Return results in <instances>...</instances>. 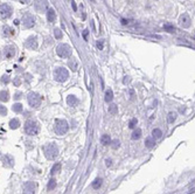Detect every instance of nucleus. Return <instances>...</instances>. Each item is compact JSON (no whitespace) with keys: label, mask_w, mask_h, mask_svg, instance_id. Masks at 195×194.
<instances>
[{"label":"nucleus","mask_w":195,"mask_h":194,"mask_svg":"<svg viewBox=\"0 0 195 194\" xmlns=\"http://www.w3.org/2000/svg\"><path fill=\"white\" fill-rule=\"evenodd\" d=\"M43 152H44V156H46L48 159L53 160L58 156V148H57L56 144L49 143V144H47L46 146L43 147Z\"/></svg>","instance_id":"f257e3e1"},{"label":"nucleus","mask_w":195,"mask_h":194,"mask_svg":"<svg viewBox=\"0 0 195 194\" xmlns=\"http://www.w3.org/2000/svg\"><path fill=\"white\" fill-rule=\"evenodd\" d=\"M40 131V128H39V124L38 122L33 121V119H29L25 123V132L29 136H35L38 135Z\"/></svg>","instance_id":"f03ea898"},{"label":"nucleus","mask_w":195,"mask_h":194,"mask_svg":"<svg viewBox=\"0 0 195 194\" xmlns=\"http://www.w3.org/2000/svg\"><path fill=\"white\" fill-rule=\"evenodd\" d=\"M68 129H69V125H68V123L64 121V119H56L55 121L54 131H55L56 135H60V136L64 135V133H67Z\"/></svg>","instance_id":"7ed1b4c3"},{"label":"nucleus","mask_w":195,"mask_h":194,"mask_svg":"<svg viewBox=\"0 0 195 194\" xmlns=\"http://www.w3.org/2000/svg\"><path fill=\"white\" fill-rule=\"evenodd\" d=\"M69 77V72L67 69L62 68V67H58L55 69L54 71V79L57 81V82H64L67 81Z\"/></svg>","instance_id":"20e7f679"},{"label":"nucleus","mask_w":195,"mask_h":194,"mask_svg":"<svg viewBox=\"0 0 195 194\" xmlns=\"http://www.w3.org/2000/svg\"><path fill=\"white\" fill-rule=\"evenodd\" d=\"M27 101H28V104L32 108H39L41 105L42 97L36 93H29L28 96H27Z\"/></svg>","instance_id":"39448f33"},{"label":"nucleus","mask_w":195,"mask_h":194,"mask_svg":"<svg viewBox=\"0 0 195 194\" xmlns=\"http://www.w3.org/2000/svg\"><path fill=\"white\" fill-rule=\"evenodd\" d=\"M56 53H57V55H58L60 57L66 58V57H69V56L71 55V48H70L69 44L62 43V44H58V46H57Z\"/></svg>","instance_id":"423d86ee"},{"label":"nucleus","mask_w":195,"mask_h":194,"mask_svg":"<svg viewBox=\"0 0 195 194\" xmlns=\"http://www.w3.org/2000/svg\"><path fill=\"white\" fill-rule=\"evenodd\" d=\"M21 22H22V25H23L25 28H32V27L35 25V18L33 17V14L26 12L23 15H22Z\"/></svg>","instance_id":"0eeeda50"},{"label":"nucleus","mask_w":195,"mask_h":194,"mask_svg":"<svg viewBox=\"0 0 195 194\" xmlns=\"http://www.w3.org/2000/svg\"><path fill=\"white\" fill-rule=\"evenodd\" d=\"M13 13V8L8 5V4H3L0 5V19L6 20L8 19Z\"/></svg>","instance_id":"6e6552de"},{"label":"nucleus","mask_w":195,"mask_h":194,"mask_svg":"<svg viewBox=\"0 0 195 194\" xmlns=\"http://www.w3.org/2000/svg\"><path fill=\"white\" fill-rule=\"evenodd\" d=\"M36 188H38V185L34 181H27L23 185L22 193L23 194H35L36 193Z\"/></svg>","instance_id":"1a4fd4ad"},{"label":"nucleus","mask_w":195,"mask_h":194,"mask_svg":"<svg viewBox=\"0 0 195 194\" xmlns=\"http://www.w3.org/2000/svg\"><path fill=\"white\" fill-rule=\"evenodd\" d=\"M39 46L38 43V38L36 36H29L26 41H25V47L27 49H31V50H35Z\"/></svg>","instance_id":"9d476101"},{"label":"nucleus","mask_w":195,"mask_h":194,"mask_svg":"<svg viewBox=\"0 0 195 194\" xmlns=\"http://www.w3.org/2000/svg\"><path fill=\"white\" fill-rule=\"evenodd\" d=\"M179 23H180V26L181 27H184V28H188V27H190V23H192V20H190V17L188 15V14H182L181 17L179 18Z\"/></svg>","instance_id":"9b49d317"},{"label":"nucleus","mask_w":195,"mask_h":194,"mask_svg":"<svg viewBox=\"0 0 195 194\" xmlns=\"http://www.w3.org/2000/svg\"><path fill=\"white\" fill-rule=\"evenodd\" d=\"M15 54H17V47H14V46H6L4 48V56L6 58H12V57L15 56Z\"/></svg>","instance_id":"f8f14e48"},{"label":"nucleus","mask_w":195,"mask_h":194,"mask_svg":"<svg viewBox=\"0 0 195 194\" xmlns=\"http://www.w3.org/2000/svg\"><path fill=\"white\" fill-rule=\"evenodd\" d=\"M48 7V1L47 0H35V8L38 12L43 13Z\"/></svg>","instance_id":"ddd939ff"},{"label":"nucleus","mask_w":195,"mask_h":194,"mask_svg":"<svg viewBox=\"0 0 195 194\" xmlns=\"http://www.w3.org/2000/svg\"><path fill=\"white\" fill-rule=\"evenodd\" d=\"M1 160H3V165H4L5 167H13V165H14V159H13L12 156L6 154V156L3 157Z\"/></svg>","instance_id":"4468645a"},{"label":"nucleus","mask_w":195,"mask_h":194,"mask_svg":"<svg viewBox=\"0 0 195 194\" xmlns=\"http://www.w3.org/2000/svg\"><path fill=\"white\" fill-rule=\"evenodd\" d=\"M1 34H3V36H5V38H11V36L14 35V29L11 28L9 26L5 25V26H3V28H1Z\"/></svg>","instance_id":"2eb2a0df"},{"label":"nucleus","mask_w":195,"mask_h":194,"mask_svg":"<svg viewBox=\"0 0 195 194\" xmlns=\"http://www.w3.org/2000/svg\"><path fill=\"white\" fill-rule=\"evenodd\" d=\"M67 103L69 104L70 107H76V105H77V103H78V99H77V97H76V96L70 95V96H68V98H67Z\"/></svg>","instance_id":"dca6fc26"},{"label":"nucleus","mask_w":195,"mask_h":194,"mask_svg":"<svg viewBox=\"0 0 195 194\" xmlns=\"http://www.w3.org/2000/svg\"><path fill=\"white\" fill-rule=\"evenodd\" d=\"M47 19H48L49 22H54V21H55V19H56V13H55V11H54L53 8H49V9L47 11Z\"/></svg>","instance_id":"f3484780"},{"label":"nucleus","mask_w":195,"mask_h":194,"mask_svg":"<svg viewBox=\"0 0 195 194\" xmlns=\"http://www.w3.org/2000/svg\"><path fill=\"white\" fill-rule=\"evenodd\" d=\"M101 143H102V145H104V146L110 145V144H111V138H110V136H109V135H103V136L101 137Z\"/></svg>","instance_id":"a211bd4d"},{"label":"nucleus","mask_w":195,"mask_h":194,"mask_svg":"<svg viewBox=\"0 0 195 194\" xmlns=\"http://www.w3.org/2000/svg\"><path fill=\"white\" fill-rule=\"evenodd\" d=\"M154 144H155V139H154L153 137H147V138H146V140H145V146H146L147 148H152V147L154 146Z\"/></svg>","instance_id":"6ab92c4d"},{"label":"nucleus","mask_w":195,"mask_h":194,"mask_svg":"<svg viewBox=\"0 0 195 194\" xmlns=\"http://www.w3.org/2000/svg\"><path fill=\"white\" fill-rule=\"evenodd\" d=\"M20 126V121L18 118H13V119H11V122H9V128L11 129H13V130H15V129H18Z\"/></svg>","instance_id":"aec40b11"},{"label":"nucleus","mask_w":195,"mask_h":194,"mask_svg":"<svg viewBox=\"0 0 195 194\" xmlns=\"http://www.w3.org/2000/svg\"><path fill=\"white\" fill-rule=\"evenodd\" d=\"M0 101L1 102H8L9 101V93L7 90L0 91Z\"/></svg>","instance_id":"412c9836"},{"label":"nucleus","mask_w":195,"mask_h":194,"mask_svg":"<svg viewBox=\"0 0 195 194\" xmlns=\"http://www.w3.org/2000/svg\"><path fill=\"white\" fill-rule=\"evenodd\" d=\"M102 184H103V180L101 178H97V179H95V180L91 183V187L94 188V189H98L101 186H102Z\"/></svg>","instance_id":"4be33fe9"},{"label":"nucleus","mask_w":195,"mask_h":194,"mask_svg":"<svg viewBox=\"0 0 195 194\" xmlns=\"http://www.w3.org/2000/svg\"><path fill=\"white\" fill-rule=\"evenodd\" d=\"M105 102L107 103H110V102H112V99H113V91L111 90V89H109V90H107L105 91Z\"/></svg>","instance_id":"5701e85b"},{"label":"nucleus","mask_w":195,"mask_h":194,"mask_svg":"<svg viewBox=\"0 0 195 194\" xmlns=\"http://www.w3.org/2000/svg\"><path fill=\"white\" fill-rule=\"evenodd\" d=\"M164 29H165L166 32H168V33H174V32H175V27H174L172 23H170V22H167V23L164 25Z\"/></svg>","instance_id":"b1692460"},{"label":"nucleus","mask_w":195,"mask_h":194,"mask_svg":"<svg viewBox=\"0 0 195 194\" xmlns=\"http://www.w3.org/2000/svg\"><path fill=\"white\" fill-rule=\"evenodd\" d=\"M140 137H141V130H140V129L134 130L133 133H132V136H131V138H132L133 140H138Z\"/></svg>","instance_id":"393cba45"},{"label":"nucleus","mask_w":195,"mask_h":194,"mask_svg":"<svg viewBox=\"0 0 195 194\" xmlns=\"http://www.w3.org/2000/svg\"><path fill=\"white\" fill-rule=\"evenodd\" d=\"M161 136H162V132H161L160 129H154L152 131V137L154 139H159V138H161Z\"/></svg>","instance_id":"a878e982"},{"label":"nucleus","mask_w":195,"mask_h":194,"mask_svg":"<svg viewBox=\"0 0 195 194\" xmlns=\"http://www.w3.org/2000/svg\"><path fill=\"white\" fill-rule=\"evenodd\" d=\"M108 110H109V113H110V115H112V116H115V115H117V113H118V107L116 105V104H111Z\"/></svg>","instance_id":"bb28decb"},{"label":"nucleus","mask_w":195,"mask_h":194,"mask_svg":"<svg viewBox=\"0 0 195 194\" xmlns=\"http://www.w3.org/2000/svg\"><path fill=\"white\" fill-rule=\"evenodd\" d=\"M12 110H13L14 112H15V113L21 112V111H22V104H20V103H15V104H13Z\"/></svg>","instance_id":"cd10ccee"},{"label":"nucleus","mask_w":195,"mask_h":194,"mask_svg":"<svg viewBox=\"0 0 195 194\" xmlns=\"http://www.w3.org/2000/svg\"><path fill=\"white\" fill-rule=\"evenodd\" d=\"M60 170H61V164H60V162H56L55 165L52 167L50 173H52V174H56V173H58V172H60Z\"/></svg>","instance_id":"c85d7f7f"},{"label":"nucleus","mask_w":195,"mask_h":194,"mask_svg":"<svg viewBox=\"0 0 195 194\" xmlns=\"http://www.w3.org/2000/svg\"><path fill=\"white\" fill-rule=\"evenodd\" d=\"M175 119H176V113L175 112H170L168 116H167V122L170 124H172V123L175 122Z\"/></svg>","instance_id":"c756f323"},{"label":"nucleus","mask_w":195,"mask_h":194,"mask_svg":"<svg viewBox=\"0 0 195 194\" xmlns=\"http://www.w3.org/2000/svg\"><path fill=\"white\" fill-rule=\"evenodd\" d=\"M69 67L71 68V70L72 71H76L77 70V62H76V60H71V61H69Z\"/></svg>","instance_id":"7c9ffc66"},{"label":"nucleus","mask_w":195,"mask_h":194,"mask_svg":"<svg viewBox=\"0 0 195 194\" xmlns=\"http://www.w3.org/2000/svg\"><path fill=\"white\" fill-rule=\"evenodd\" d=\"M55 187H56V181L54 180V179H50L49 183H48V186H47L48 191H53Z\"/></svg>","instance_id":"2f4dec72"},{"label":"nucleus","mask_w":195,"mask_h":194,"mask_svg":"<svg viewBox=\"0 0 195 194\" xmlns=\"http://www.w3.org/2000/svg\"><path fill=\"white\" fill-rule=\"evenodd\" d=\"M137 123H138L137 118H132L130 121V123H129V128L130 129H134V128H136V125H137Z\"/></svg>","instance_id":"473e14b6"},{"label":"nucleus","mask_w":195,"mask_h":194,"mask_svg":"<svg viewBox=\"0 0 195 194\" xmlns=\"http://www.w3.org/2000/svg\"><path fill=\"white\" fill-rule=\"evenodd\" d=\"M54 35H55V38H56V39H58V40H60V39H62V36H63L62 32H61V31H60V29H58V28H56V29H55V31H54Z\"/></svg>","instance_id":"72a5a7b5"},{"label":"nucleus","mask_w":195,"mask_h":194,"mask_svg":"<svg viewBox=\"0 0 195 194\" xmlns=\"http://www.w3.org/2000/svg\"><path fill=\"white\" fill-rule=\"evenodd\" d=\"M7 115V109L3 104H0V116H6Z\"/></svg>","instance_id":"f704fd0d"},{"label":"nucleus","mask_w":195,"mask_h":194,"mask_svg":"<svg viewBox=\"0 0 195 194\" xmlns=\"http://www.w3.org/2000/svg\"><path fill=\"white\" fill-rule=\"evenodd\" d=\"M9 83V76L8 75H4L3 77H1V84H8Z\"/></svg>","instance_id":"c9c22d12"},{"label":"nucleus","mask_w":195,"mask_h":194,"mask_svg":"<svg viewBox=\"0 0 195 194\" xmlns=\"http://www.w3.org/2000/svg\"><path fill=\"white\" fill-rule=\"evenodd\" d=\"M96 46H97V48H98L99 50H102V49L104 48V40H98L97 43H96Z\"/></svg>","instance_id":"e433bc0d"},{"label":"nucleus","mask_w":195,"mask_h":194,"mask_svg":"<svg viewBox=\"0 0 195 194\" xmlns=\"http://www.w3.org/2000/svg\"><path fill=\"white\" fill-rule=\"evenodd\" d=\"M111 143H112V145H111V146H112V148H115V150H116V148H118V147H119V145H121V142H119L118 139H115V140H113V142H111Z\"/></svg>","instance_id":"4c0bfd02"},{"label":"nucleus","mask_w":195,"mask_h":194,"mask_svg":"<svg viewBox=\"0 0 195 194\" xmlns=\"http://www.w3.org/2000/svg\"><path fill=\"white\" fill-rule=\"evenodd\" d=\"M13 83H14V85L19 87V85L21 84V80H20V77H15V79H14V81H13Z\"/></svg>","instance_id":"58836bf2"},{"label":"nucleus","mask_w":195,"mask_h":194,"mask_svg":"<svg viewBox=\"0 0 195 194\" xmlns=\"http://www.w3.org/2000/svg\"><path fill=\"white\" fill-rule=\"evenodd\" d=\"M21 97H22V93H20V91H17L14 94V99H20Z\"/></svg>","instance_id":"ea45409f"},{"label":"nucleus","mask_w":195,"mask_h":194,"mask_svg":"<svg viewBox=\"0 0 195 194\" xmlns=\"http://www.w3.org/2000/svg\"><path fill=\"white\" fill-rule=\"evenodd\" d=\"M130 81H131V80H130V77H129V76H125V77H124V84L130 83Z\"/></svg>","instance_id":"a19ab883"},{"label":"nucleus","mask_w":195,"mask_h":194,"mask_svg":"<svg viewBox=\"0 0 195 194\" xmlns=\"http://www.w3.org/2000/svg\"><path fill=\"white\" fill-rule=\"evenodd\" d=\"M122 23H123V25H129V23H130V21H129V20H126V19H122Z\"/></svg>","instance_id":"79ce46f5"},{"label":"nucleus","mask_w":195,"mask_h":194,"mask_svg":"<svg viewBox=\"0 0 195 194\" xmlns=\"http://www.w3.org/2000/svg\"><path fill=\"white\" fill-rule=\"evenodd\" d=\"M20 3H22V4H29L31 3V0H19Z\"/></svg>","instance_id":"37998d69"},{"label":"nucleus","mask_w":195,"mask_h":194,"mask_svg":"<svg viewBox=\"0 0 195 194\" xmlns=\"http://www.w3.org/2000/svg\"><path fill=\"white\" fill-rule=\"evenodd\" d=\"M111 162H112V160H111V159H108V160H107V166H111Z\"/></svg>","instance_id":"c03bdc74"},{"label":"nucleus","mask_w":195,"mask_h":194,"mask_svg":"<svg viewBox=\"0 0 195 194\" xmlns=\"http://www.w3.org/2000/svg\"><path fill=\"white\" fill-rule=\"evenodd\" d=\"M71 5H72V8H74V11H76V6H75V3H74V1H71Z\"/></svg>","instance_id":"a18cd8bd"},{"label":"nucleus","mask_w":195,"mask_h":194,"mask_svg":"<svg viewBox=\"0 0 195 194\" xmlns=\"http://www.w3.org/2000/svg\"><path fill=\"white\" fill-rule=\"evenodd\" d=\"M86 34H88V31L85 29V31H84V33H83V35H84V38H85V39H86Z\"/></svg>","instance_id":"49530a36"},{"label":"nucleus","mask_w":195,"mask_h":194,"mask_svg":"<svg viewBox=\"0 0 195 194\" xmlns=\"http://www.w3.org/2000/svg\"><path fill=\"white\" fill-rule=\"evenodd\" d=\"M90 1H94V0H90Z\"/></svg>","instance_id":"de8ad7c7"}]
</instances>
